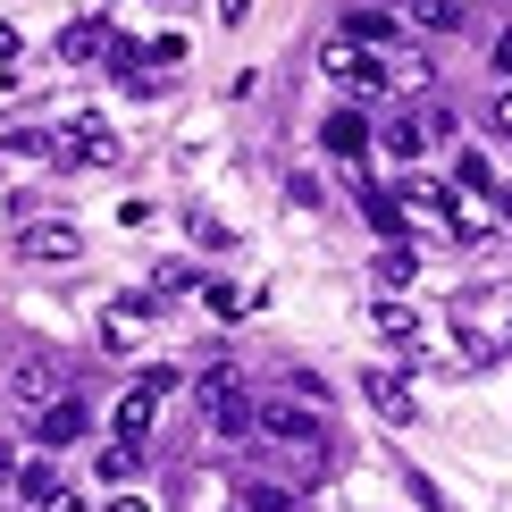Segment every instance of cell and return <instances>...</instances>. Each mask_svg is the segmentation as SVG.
<instances>
[{
	"label": "cell",
	"instance_id": "3957f363",
	"mask_svg": "<svg viewBox=\"0 0 512 512\" xmlns=\"http://www.w3.org/2000/svg\"><path fill=\"white\" fill-rule=\"evenodd\" d=\"M202 420H210V437H227V445H236L252 420H261V403H244V387H236V361L202 370Z\"/></svg>",
	"mask_w": 512,
	"mask_h": 512
},
{
	"label": "cell",
	"instance_id": "7402d4cb",
	"mask_svg": "<svg viewBox=\"0 0 512 512\" xmlns=\"http://www.w3.org/2000/svg\"><path fill=\"white\" fill-rule=\"evenodd\" d=\"M42 487H59V479H51V462H42V454H26V462H17V496H26V504H34V496H42Z\"/></svg>",
	"mask_w": 512,
	"mask_h": 512
},
{
	"label": "cell",
	"instance_id": "6da1fadb",
	"mask_svg": "<svg viewBox=\"0 0 512 512\" xmlns=\"http://www.w3.org/2000/svg\"><path fill=\"white\" fill-rule=\"evenodd\" d=\"M177 395V370H168V361H152V370L135 378V387L118 395V412H110V429L126 437V445H152V429H160V403Z\"/></svg>",
	"mask_w": 512,
	"mask_h": 512
},
{
	"label": "cell",
	"instance_id": "cb8c5ba5",
	"mask_svg": "<svg viewBox=\"0 0 512 512\" xmlns=\"http://www.w3.org/2000/svg\"><path fill=\"white\" fill-rule=\"evenodd\" d=\"M143 51H152V68H185V34H152Z\"/></svg>",
	"mask_w": 512,
	"mask_h": 512
},
{
	"label": "cell",
	"instance_id": "4dcf8cb0",
	"mask_svg": "<svg viewBox=\"0 0 512 512\" xmlns=\"http://www.w3.org/2000/svg\"><path fill=\"white\" fill-rule=\"evenodd\" d=\"M504 345H512V336H504Z\"/></svg>",
	"mask_w": 512,
	"mask_h": 512
},
{
	"label": "cell",
	"instance_id": "f546056e",
	"mask_svg": "<svg viewBox=\"0 0 512 512\" xmlns=\"http://www.w3.org/2000/svg\"><path fill=\"white\" fill-rule=\"evenodd\" d=\"M101 512H152V504H143V496H110V504H101Z\"/></svg>",
	"mask_w": 512,
	"mask_h": 512
},
{
	"label": "cell",
	"instance_id": "ba28073f",
	"mask_svg": "<svg viewBox=\"0 0 512 512\" xmlns=\"http://www.w3.org/2000/svg\"><path fill=\"white\" fill-rule=\"evenodd\" d=\"M9 395H17V412H51V403L68 395V378H59L51 361H17V370H9Z\"/></svg>",
	"mask_w": 512,
	"mask_h": 512
},
{
	"label": "cell",
	"instance_id": "4fadbf2b",
	"mask_svg": "<svg viewBox=\"0 0 512 512\" xmlns=\"http://www.w3.org/2000/svg\"><path fill=\"white\" fill-rule=\"evenodd\" d=\"M370 328L387 336V345H420V311L395 303V294H378V303H370Z\"/></svg>",
	"mask_w": 512,
	"mask_h": 512
},
{
	"label": "cell",
	"instance_id": "d4e9b609",
	"mask_svg": "<svg viewBox=\"0 0 512 512\" xmlns=\"http://www.w3.org/2000/svg\"><path fill=\"white\" fill-rule=\"evenodd\" d=\"M286 395H303V403L328 412V378H311V370H286Z\"/></svg>",
	"mask_w": 512,
	"mask_h": 512
},
{
	"label": "cell",
	"instance_id": "9c48e42d",
	"mask_svg": "<svg viewBox=\"0 0 512 512\" xmlns=\"http://www.w3.org/2000/svg\"><path fill=\"white\" fill-rule=\"evenodd\" d=\"M429 110H395V118H378V152H387V160H420V152H429Z\"/></svg>",
	"mask_w": 512,
	"mask_h": 512
},
{
	"label": "cell",
	"instance_id": "9a60e30c",
	"mask_svg": "<svg viewBox=\"0 0 512 512\" xmlns=\"http://www.w3.org/2000/svg\"><path fill=\"white\" fill-rule=\"evenodd\" d=\"M462 17H471V0H412V26L420 34H454Z\"/></svg>",
	"mask_w": 512,
	"mask_h": 512
},
{
	"label": "cell",
	"instance_id": "7a4b0ae2",
	"mask_svg": "<svg viewBox=\"0 0 512 512\" xmlns=\"http://www.w3.org/2000/svg\"><path fill=\"white\" fill-rule=\"evenodd\" d=\"M319 76L345 84V93H387V59H378L370 42H353V34H328V42H319Z\"/></svg>",
	"mask_w": 512,
	"mask_h": 512
},
{
	"label": "cell",
	"instance_id": "83f0119b",
	"mask_svg": "<svg viewBox=\"0 0 512 512\" xmlns=\"http://www.w3.org/2000/svg\"><path fill=\"white\" fill-rule=\"evenodd\" d=\"M17 51H26V34H17L9 17H0V59H17Z\"/></svg>",
	"mask_w": 512,
	"mask_h": 512
},
{
	"label": "cell",
	"instance_id": "603a6c76",
	"mask_svg": "<svg viewBox=\"0 0 512 512\" xmlns=\"http://www.w3.org/2000/svg\"><path fill=\"white\" fill-rule=\"evenodd\" d=\"M26 512H84V487H42Z\"/></svg>",
	"mask_w": 512,
	"mask_h": 512
},
{
	"label": "cell",
	"instance_id": "30bf717a",
	"mask_svg": "<svg viewBox=\"0 0 512 512\" xmlns=\"http://www.w3.org/2000/svg\"><path fill=\"white\" fill-rule=\"evenodd\" d=\"M370 135H378V126L361 118V110H328V118H319V143H328L336 160H361V152H370Z\"/></svg>",
	"mask_w": 512,
	"mask_h": 512
},
{
	"label": "cell",
	"instance_id": "4316f807",
	"mask_svg": "<svg viewBox=\"0 0 512 512\" xmlns=\"http://www.w3.org/2000/svg\"><path fill=\"white\" fill-rule=\"evenodd\" d=\"M487 59H496V76H512V26L496 34V51H487Z\"/></svg>",
	"mask_w": 512,
	"mask_h": 512
},
{
	"label": "cell",
	"instance_id": "ffe728a7",
	"mask_svg": "<svg viewBox=\"0 0 512 512\" xmlns=\"http://www.w3.org/2000/svg\"><path fill=\"white\" fill-rule=\"evenodd\" d=\"M454 185H462V194H496V168H487V152H454Z\"/></svg>",
	"mask_w": 512,
	"mask_h": 512
},
{
	"label": "cell",
	"instance_id": "2e32d148",
	"mask_svg": "<svg viewBox=\"0 0 512 512\" xmlns=\"http://www.w3.org/2000/svg\"><path fill=\"white\" fill-rule=\"evenodd\" d=\"M93 471L110 479V487H126V479L143 471V445H126V437H110V445H101V462H93Z\"/></svg>",
	"mask_w": 512,
	"mask_h": 512
},
{
	"label": "cell",
	"instance_id": "7c38bea8",
	"mask_svg": "<svg viewBox=\"0 0 512 512\" xmlns=\"http://www.w3.org/2000/svg\"><path fill=\"white\" fill-rule=\"evenodd\" d=\"M353 202H361V219H370L387 244H403V219H412V210H403L395 194H378V185H361V177H353Z\"/></svg>",
	"mask_w": 512,
	"mask_h": 512
},
{
	"label": "cell",
	"instance_id": "5bb4252c",
	"mask_svg": "<svg viewBox=\"0 0 512 512\" xmlns=\"http://www.w3.org/2000/svg\"><path fill=\"white\" fill-rule=\"evenodd\" d=\"M101 51H110V26H101V17H84V26L59 34V59H68V68H84V59H101Z\"/></svg>",
	"mask_w": 512,
	"mask_h": 512
},
{
	"label": "cell",
	"instance_id": "5b68a950",
	"mask_svg": "<svg viewBox=\"0 0 512 512\" xmlns=\"http://www.w3.org/2000/svg\"><path fill=\"white\" fill-rule=\"evenodd\" d=\"M51 160H59V168H118V135H110L101 118H68Z\"/></svg>",
	"mask_w": 512,
	"mask_h": 512
},
{
	"label": "cell",
	"instance_id": "ac0fdd59",
	"mask_svg": "<svg viewBox=\"0 0 512 512\" xmlns=\"http://www.w3.org/2000/svg\"><path fill=\"white\" fill-rule=\"evenodd\" d=\"M236 496H244V512H294V487H277V479H244Z\"/></svg>",
	"mask_w": 512,
	"mask_h": 512
},
{
	"label": "cell",
	"instance_id": "52a82bcc",
	"mask_svg": "<svg viewBox=\"0 0 512 512\" xmlns=\"http://www.w3.org/2000/svg\"><path fill=\"white\" fill-rule=\"evenodd\" d=\"M361 395H370L395 429H412V420H420V395L403 387V370H387V361H370V370H361Z\"/></svg>",
	"mask_w": 512,
	"mask_h": 512
},
{
	"label": "cell",
	"instance_id": "44dd1931",
	"mask_svg": "<svg viewBox=\"0 0 512 512\" xmlns=\"http://www.w3.org/2000/svg\"><path fill=\"white\" fill-rule=\"evenodd\" d=\"M202 311L210 319H244V286H227V277H219V286H202Z\"/></svg>",
	"mask_w": 512,
	"mask_h": 512
},
{
	"label": "cell",
	"instance_id": "d6986e66",
	"mask_svg": "<svg viewBox=\"0 0 512 512\" xmlns=\"http://www.w3.org/2000/svg\"><path fill=\"white\" fill-rule=\"evenodd\" d=\"M412 277H420V252H412V244H387V252H378V286H412Z\"/></svg>",
	"mask_w": 512,
	"mask_h": 512
},
{
	"label": "cell",
	"instance_id": "277c9868",
	"mask_svg": "<svg viewBox=\"0 0 512 512\" xmlns=\"http://www.w3.org/2000/svg\"><path fill=\"white\" fill-rule=\"evenodd\" d=\"M252 429H261L269 445H328V412H319V403H303V395H269Z\"/></svg>",
	"mask_w": 512,
	"mask_h": 512
},
{
	"label": "cell",
	"instance_id": "8992f818",
	"mask_svg": "<svg viewBox=\"0 0 512 512\" xmlns=\"http://www.w3.org/2000/svg\"><path fill=\"white\" fill-rule=\"evenodd\" d=\"M17 252L42 261V269H68L76 252H84V227L76 219H26V227H17Z\"/></svg>",
	"mask_w": 512,
	"mask_h": 512
},
{
	"label": "cell",
	"instance_id": "f1b7e54d",
	"mask_svg": "<svg viewBox=\"0 0 512 512\" xmlns=\"http://www.w3.org/2000/svg\"><path fill=\"white\" fill-rule=\"evenodd\" d=\"M252 17V0H219V26H244Z\"/></svg>",
	"mask_w": 512,
	"mask_h": 512
},
{
	"label": "cell",
	"instance_id": "e0dca14e",
	"mask_svg": "<svg viewBox=\"0 0 512 512\" xmlns=\"http://www.w3.org/2000/svg\"><path fill=\"white\" fill-rule=\"evenodd\" d=\"M345 34H353V42H370V51H387V42H395L403 26H395L387 9H353V17H345Z\"/></svg>",
	"mask_w": 512,
	"mask_h": 512
},
{
	"label": "cell",
	"instance_id": "484cf974",
	"mask_svg": "<svg viewBox=\"0 0 512 512\" xmlns=\"http://www.w3.org/2000/svg\"><path fill=\"white\" fill-rule=\"evenodd\" d=\"M487 126H496V135H512V93H496V110H487Z\"/></svg>",
	"mask_w": 512,
	"mask_h": 512
},
{
	"label": "cell",
	"instance_id": "8fae6325",
	"mask_svg": "<svg viewBox=\"0 0 512 512\" xmlns=\"http://www.w3.org/2000/svg\"><path fill=\"white\" fill-rule=\"evenodd\" d=\"M84 429H93V412H84L76 395H59L51 412H34V445H76Z\"/></svg>",
	"mask_w": 512,
	"mask_h": 512
}]
</instances>
